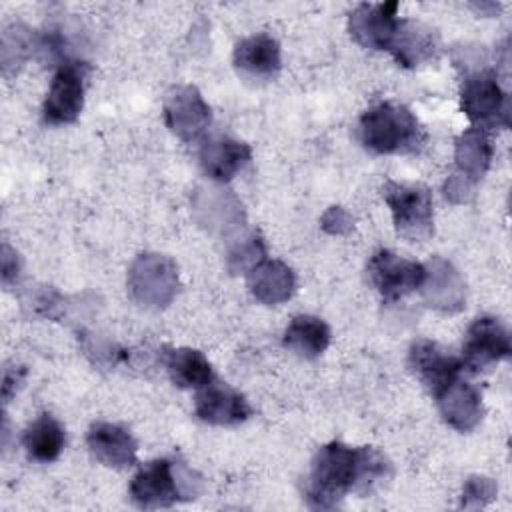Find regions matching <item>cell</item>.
I'll list each match as a JSON object with an SVG mask.
<instances>
[{"mask_svg": "<svg viewBox=\"0 0 512 512\" xmlns=\"http://www.w3.org/2000/svg\"><path fill=\"white\" fill-rule=\"evenodd\" d=\"M408 366L432 396H438L464 370L460 358L444 352L430 340H416L410 346Z\"/></svg>", "mask_w": 512, "mask_h": 512, "instance_id": "cell-12", "label": "cell"}, {"mask_svg": "<svg viewBox=\"0 0 512 512\" xmlns=\"http://www.w3.org/2000/svg\"><path fill=\"white\" fill-rule=\"evenodd\" d=\"M438 50H440V40L436 30H432L422 22L400 18L396 38L388 52H392V56L400 66L414 68L418 64H424L436 58Z\"/></svg>", "mask_w": 512, "mask_h": 512, "instance_id": "cell-18", "label": "cell"}, {"mask_svg": "<svg viewBox=\"0 0 512 512\" xmlns=\"http://www.w3.org/2000/svg\"><path fill=\"white\" fill-rule=\"evenodd\" d=\"M262 258H264V244H262L260 238L252 236V238H248L246 242L238 244V246L230 252V256H228V260H230V270H232V272H244V270H248V268L252 270L256 264L262 262Z\"/></svg>", "mask_w": 512, "mask_h": 512, "instance_id": "cell-25", "label": "cell"}, {"mask_svg": "<svg viewBox=\"0 0 512 512\" xmlns=\"http://www.w3.org/2000/svg\"><path fill=\"white\" fill-rule=\"evenodd\" d=\"M252 150L246 142L234 140L230 136L208 138L200 148V164L206 176L226 182L234 178L250 160Z\"/></svg>", "mask_w": 512, "mask_h": 512, "instance_id": "cell-19", "label": "cell"}, {"mask_svg": "<svg viewBox=\"0 0 512 512\" xmlns=\"http://www.w3.org/2000/svg\"><path fill=\"white\" fill-rule=\"evenodd\" d=\"M194 412L206 424L236 426L250 418L252 408L244 394L212 378L208 384L198 388Z\"/></svg>", "mask_w": 512, "mask_h": 512, "instance_id": "cell-13", "label": "cell"}, {"mask_svg": "<svg viewBox=\"0 0 512 512\" xmlns=\"http://www.w3.org/2000/svg\"><path fill=\"white\" fill-rule=\"evenodd\" d=\"M166 372L180 388H202L212 376V366L206 356L194 348H178L166 354Z\"/></svg>", "mask_w": 512, "mask_h": 512, "instance_id": "cell-24", "label": "cell"}, {"mask_svg": "<svg viewBox=\"0 0 512 512\" xmlns=\"http://www.w3.org/2000/svg\"><path fill=\"white\" fill-rule=\"evenodd\" d=\"M382 196L392 212L396 232L408 242H424L434 232L432 194L422 184L386 182Z\"/></svg>", "mask_w": 512, "mask_h": 512, "instance_id": "cell-4", "label": "cell"}, {"mask_svg": "<svg viewBox=\"0 0 512 512\" xmlns=\"http://www.w3.org/2000/svg\"><path fill=\"white\" fill-rule=\"evenodd\" d=\"M444 196L456 204L468 202L472 196V182L466 180L464 176H460L458 172L452 174L446 184H444Z\"/></svg>", "mask_w": 512, "mask_h": 512, "instance_id": "cell-28", "label": "cell"}, {"mask_svg": "<svg viewBox=\"0 0 512 512\" xmlns=\"http://www.w3.org/2000/svg\"><path fill=\"white\" fill-rule=\"evenodd\" d=\"M390 474V460L376 448L328 442L312 458L304 498L310 508H334L348 492L366 494Z\"/></svg>", "mask_w": 512, "mask_h": 512, "instance_id": "cell-1", "label": "cell"}, {"mask_svg": "<svg viewBox=\"0 0 512 512\" xmlns=\"http://www.w3.org/2000/svg\"><path fill=\"white\" fill-rule=\"evenodd\" d=\"M234 66L246 80H272L282 66L280 44L268 34L246 36L234 48Z\"/></svg>", "mask_w": 512, "mask_h": 512, "instance_id": "cell-14", "label": "cell"}, {"mask_svg": "<svg viewBox=\"0 0 512 512\" xmlns=\"http://www.w3.org/2000/svg\"><path fill=\"white\" fill-rule=\"evenodd\" d=\"M460 108L474 128L484 130L510 126V98L502 90L494 70L482 68L464 78Z\"/></svg>", "mask_w": 512, "mask_h": 512, "instance_id": "cell-5", "label": "cell"}, {"mask_svg": "<svg viewBox=\"0 0 512 512\" xmlns=\"http://www.w3.org/2000/svg\"><path fill=\"white\" fill-rule=\"evenodd\" d=\"M282 342L288 350L302 358H316L330 344V328L318 316L300 314L294 316L286 326Z\"/></svg>", "mask_w": 512, "mask_h": 512, "instance_id": "cell-21", "label": "cell"}, {"mask_svg": "<svg viewBox=\"0 0 512 512\" xmlns=\"http://www.w3.org/2000/svg\"><path fill=\"white\" fill-rule=\"evenodd\" d=\"M370 284L378 290V294L394 302L406 294H410L414 288H418L424 282V266L406 260L392 250H378L372 254L366 266Z\"/></svg>", "mask_w": 512, "mask_h": 512, "instance_id": "cell-8", "label": "cell"}, {"mask_svg": "<svg viewBox=\"0 0 512 512\" xmlns=\"http://www.w3.org/2000/svg\"><path fill=\"white\" fill-rule=\"evenodd\" d=\"M424 270L426 274L422 284L426 302L444 312L460 310L466 300V286L458 270L442 258L430 260L428 266H424Z\"/></svg>", "mask_w": 512, "mask_h": 512, "instance_id": "cell-17", "label": "cell"}, {"mask_svg": "<svg viewBox=\"0 0 512 512\" xmlns=\"http://www.w3.org/2000/svg\"><path fill=\"white\" fill-rule=\"evenodd\" d=\"M86 444L92 456L104 466L126 468L136 462L138 444L134 436L118 424H112V422L92 424L86 436Z\"/></svg>", "mask_w": 512, "mask_h": 512, "instance_id": "cell-15", "label": "cell"}, {"mask_svg": "<svg viewBox=\"0 0 512 512\" xmlns=\"http://www.w3.org/2000/svg\"><path fill=\"white\" fill-rule=\"evenodd\" d=\"M250 290L262 304H280L288 300L296 288L292 268L278 260H262L250 270Z\"/></svg>", "mask_w": 512, "mask_h": 512, "instance_id": "cell-20", "label": "cell"}, {"mask_svg": "<svg viewBox=\"0 0 512 512\" xmlns=\"http://www.w3.org/2000/svg\"><path fill=\"white\" fill-rule=\"evenodd\" d=\"M22 444L32 460L54 462L66 444V434H64L62 424L54 416L40 414L24 430Z\"/></svg>", "mask_w": 512, "mask_h": 512, "instance_id": "cell-23", "label": "cell"}, {"mask_svg": "<svg viewBox=\"0 0 512 512\" xmlns=\"http://www.w3.org/2000/svg\"><path fill=\"white\" fill-rule=\"evenodd\" d=\"M358 138L374 154H408L424 144L426 134L406 106L380 102L360 116Z\"/></svg>", "mask_w": 512, "mask_h": 512, "instance_id": "cell-2", "label": "cell"}, {"mask_svg": "<svg viewBox=\"0 0 512 512\" xmlns=\"http://www.w3.org/2000/svg\"><path fill=\"white\" fill-rule=\"evenodd\" d=\"M322 228L328 234H344L352 228V216L344 208L332 206L322 216Z\"/></svg>", "mask_w": 512, "mask_h": 512, "instance_id": "cell-27", "label": "cell"}, {"mask_svg": "<svg viewBox=\"0 0 512 512\" xmlns=\"http://www.w3.org/2000/svg\"><path fill=\"white\" fill-rule=\"evenodd\" d=\"M492 154H494V150H492V144L484 130H480V128L464 130L458 136L456 150H454L458 174L474 184L488 172Z\"/></svg>", "mask_w": 512, "mask_h": 512, "instance_id": "cell-22", "label": "cell"}, {"mask_svg": "<svg viewBox=\"0 0 512 512\" xmlns=\"http://www.w3.org/2000/svg\"><path fill=\"white\" fill-rule=\"evenodd\" d=\"M436 400L444 422L458 432H470L482 420V394L470 382L456 378L436 396Z\"/></svg>", "mask_w": 512, "mask_h": 512, "instance_id": "cell-16", "label": "cell"}, {"mask_svg": "<svg viewBox=\"0 0 512 512\" xmlns=\"http://www.w3.org/2000/svg\"><path fill=\"white\" fill-rule=\"evenodd\" d=\"M510 336L504 324L492 316L476 318L466 332L462 344V366L480 372L510 356Z\"/></svg>", "mask_w": 512, "mask_h": 512, "instance_id": "cell-9", "label": "cell"}, {"mask_svg": "<svg viewBox=\"0 0 512 512\" xmlns=\"http://www.w3.org/2000/svg\"><path fill=\"white\" fill-rule=\"evenodd\" d=\"M132 296L146 308L166 306L178 290V272L172 260L160 254H140L128 274Z\"/></svg>", "mask_w": 512, "mask_h": 512, "instance_id": "cell-7", "label": "cell"}, {"mask_svg": "<svg viewBox=\"0 0 512 512\" xmlns=\"http://www.w3.org/2000/svg\"><path fill=\"white\" fill-rule=\"evenodd\" d=\"M88 66L80 60H64L52 76L42 106V118L50 126L72 124L84 106Z\"/></svg>", "mask_w": 512, "mask_h": 512, "instance_id": "cell-6", "label": "cell"}, {"mask_svg": "<svg viewBox=\"0 0 512 512\" xmlns=\"http://www.w3.org/2000/svg\"><path fill=\"white\" fill-rule=\"evenodd\" d=\"M198 480H192L188 468H180L168 460L158 458L140 466L130 482V498L140 508H168L180 500L196 498Z\"/></svg>", "mask_w": 512, "mask_h": 512, "instance_id": "cell-3", "label": "cell"}, {"mask_svg": "<svg viewBox=\"0 0 512 512\" xmlns=\"http://www.w3.org/2000/svg\"><path fill=\"white\" fill-rule=\"evenodd\" d=\"M166 126L184 142L198 140L210 124V106L194 86H176L164 102Z\"/></svg>", "mask_w": 512, "mask_h": 512, "instance_id": "cell-11", "label": "cell"}, {"mask_svg": "<svg viewBox=\"0 0 512 512\" xmlns=\"http://www.w3.org/2000/svg\"><path fill=\"white\" fill-rule=\"evenodd\" d=\"M26 376V368L24 366H10L4 370V384H2V398L4 402L10 400V396L18 390L20 382Z\"/></svg>", "mask_w": 512, "mask_h": 512, "instance_id": "cell-29", "label": "cell"}, {"mask_svg": "<svg viewBox=\"0 0 512 512\" xmlns=\"http://www.w3.org/2000/svg\"><path fill=\"white\" fill-rule=\"evenodd\" d=\"M496 496V484L484 476H470L464 484L462 492V506H484Z\"/></svg>", "mask_w": 512, "mask_h": 512, "instance_id": "cell-26", "label": "cell"}, {"mask_svg": "<svg viewBox=\"0 0 512 512\" xmlns=\"http://www.w3.org/2000/svg\"><path fill=\"white\" fill-rule=\"evenodd\" d=\"M398 2H378V4H358L350 12L348 30L354 42L372 50H390L400 18Z\"/></svg>", "mask_w": 512, "mask_h": 512, "instance_id": "cell-10", "label": "cell"}]
</instances>
